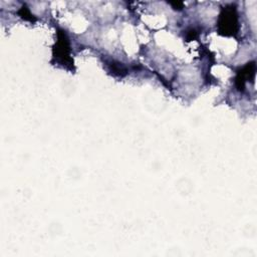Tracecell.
Segmentation results:
<instances>
[{"instance_id":"cell-1","label":"cell","mask_w":257,"mask_h":257,"mask_svg":"<svg viewBox=\"0 0 257 257\" xmlns=\"http://www.w3.org/2000/svg\"><path fill=\"white\" fill-rule=\"evenodd\" d=\"M221 25H224V29L222 30L224 34H227V32H231L232 34L236 31L235 27L237 26V16L235 14V9H224L220 18V26Z\"/></svg>"},{"instance_id":"cell-2","label":"cell","mask_w":257,"mask_h":257,"mask_svg":"<svg viewBox=\"0 0 257 257\" xmlns=\"http://www.w3.org/2000/svg\"><path fill=\"white\" fill-rule=\"evenodd\" d=\"M255 73V62H250L247 63L240 72H238L237 75V87L239 90H243L244 89V85H245V81L246 79L250 78V75L254 76Z\"/></svg>"}]
</instances>
